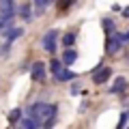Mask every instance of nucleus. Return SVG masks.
Here are the masks:
<instances>
[{
  "mask_svg": "<svg viewBox=\"0 0 129 129\" xmlns=\"http://www.w3.org/2000/svg\"><path fill=\"white\" fill-rule=\"evenodd\" d=\"M9 50H11V43H2V45H0V58L9 56Z\"/></svg>",
  "mask_w": 129,
  "mask_h": 129,
  "instance_id": "obj_18",
  "label": "nucleus"
},
{
  "mask_svg": "<svg viewBox=\"0 0 129 129\" xmlns=\"http://www.w3.org/2000/svg\"><path fill=\"white\" fill-rule=\"evenodd\" d=\"M125 90H127V80H125V78H116V82L110 86V92H112V95H116V92L120 95V92H125Z\"/></svg>",
  "mask_w": 129,
  "mask_h": 129,
  "instance_id": "obj_8",
  "label": "nucleus"
},
{
  "mask_svg": "<svg viewBox=\"0 0 129 129\" xmlns=\"http://www.w3.org/2000/svg\"><path fill=\"white\" fill-rule=\"evenodd\" d=\"M75 78H78V75H75L73 71H69L67 67H64V69L60 71L58 75H56V82H71V80H75Z\"/></svg>",
  "mask_w": 129,
  "mask_h": 129,
  "instance_id": "obj_11",
  "label": "nucleus"
},
{
  "mask_svg": "<svg viewBox=\"0 0 129 129\" xmlns=\"http://www.w3.org/2000/svg\"><path fill=\"white\" fill-rule=\"evenodd\" d=\"M62 69H64V67H62V60H56V58H54V60L50 62V71L54 73V78H56V75H58Z\"/></svg>",
  "mask_w": 129,
  "mask_h": 129,
  "instance_id": "obj_15",
  "label": "nucleus"
},
{
  "mask_svg": "<svg viewBox=\"0 0 129 129\" xmlns=\"http://www.w3.org/2000/svg\"><path fill=\"white\" fill-rule=\"evenodd\" d=\"M123 39H125V41H129V30H127V32L123 35Z\"/></svg>",
  "mask_w": 129,
  "mask_h": 129,
  "instance_id": "obj_21",
  "label": "nucleus"
},
{
  "mask_svg": "<svg viewBox=\"0 0 129 129\" xmlns=\"http://www.w3.org/2000/svg\"><path fill=\"white\" fill-rule=\"evenodd\" d=\"M2 9H15V2H11V0H2L0 2V11Z\"/></svg>",
  "mask_w": 129,
  "mask_h": 129,
  "instance_id": "obj_19",
  "label": "nucleus"
},
{
  "mask_svg": "<svg viewBox=\"0 0 129 129\" xmlns=\"http://www.w3.org/2000/svg\"><path fill=\"white\" fill-rule=\"evenodd\" d=\"M47 7H50V0H35V2H32V9H35V17L43 15Z\"/></svg>",
  "mask_w": 129,
  "mask_h": 129,
  "instance_id": "obj_9",
  "label": "nucleus"
},
{
  "mask_svg": "<svg viewBox=\"0 0 129 129\" xmlns=\"http://www.w3.org/2000/svg\"><path fill=\"white\" fill-rule=\"evenodd\" d=\"M123 17H127V19H129V7H127V9H123Z\"/></svg>",
  "mask_w": 129,
  "mask_h": 129,
  "instance_id": "obj_20",
  "label": "nucleus"
},
{
  "mask_svg": "<svg viewBox=\"0 0 129 129\" xmlns=\"http://www.w3.org/2000/svg\"><path fill=\"white\" fill-rule=\"evenodd\" d=\"M75 39H78V37H75V32H67V35L62 37V45L67 47V50H71V45L75 43Z\"/></svg>",
  "mask_w": 129,
  "mask_h": 129,
  "instance_id": "obj_14",
  "label": "nucleus"
},
{
  "mask_svg": "<svg viewBox=\"0 0 129 129\" xmlns=\"http://www.w3.org/2000/svg\"><path fill=\"white\" fill-rule=\"evenodd\" d=\"M123 43H125L123 35H120V32H116V35L108 37V41H106V52H108V54H116V52L123 47Z\"/></svg>",
  "mask_w": 129,
  "mask_h": 129,
  "instance_id": "obj_3",
  "label": "nucleus"
},
{
  "mask_svg": "<svg viewBox=\"0 0 129 129\" xmlns=\"http://www.w3.org/2000/svg\"><path fill=\"white\" fill-rule=\"evenodd\" d=\"M26 112H28L30 118H37L39 123H43V125H45L47 120H54L56 118V106H50V103H45V101L32 103Z\"/></svg>",
  "mask_w": 129,
  "mask_h": 129,
  "instance_id": "obj_1",
  "label": "nucleus"
},
{
  "mask_svg": "<svg viewBox=\"0 0 129 129\" xmlns=\"http://www.w3.org/2000/svg\"><path fill=\"white\" fill-rule=\"evenodd\" d=\"M19 17H22L24 22H30V19H32V7H30V2L19 5Z\"/></svg>",
  "mask_w": 129,
  "mask_h": 129,
  "instance_id": "obj_10",
  "label": "nucleus"
},
{
  "mask_svg": "<svg viewBox=\"0 0 129 129\" xmlns=\"http://www.w3.org/2000/svg\"><path fill=\"white\" fill-rule=\"evenodd\" d=\"M127 120H129V110H125L123 114H120V118H118V129H125Z\"/></svg>",
  "mask_w": 129,
  "mask_h": 129,
  "instance_id": "obj_17",
  "label": "nucleus"
},
{
  "mask_svg": "<svg viewBox=\"0 0 129 129\" xmlns=\"http://www.w3.org/2000/svg\"><path fill=\"white\" fill-rule=\"evenodd\" d=\"M101 26L106 28V32H108V37H112V35H116V28H114V22H112V19H103L101 22Z\"/></svg>",
  "mask_w": 129,
  "mask_h": 129,
  "instance_id": "obj_16",
  "label": "nucleus"
},
{
  "mask_svg": "<svg viewBox=\"0 0 129 129\" xmlns=\"http://www.w3.org/2000/svg\"><path fill=\"white\" fill-rule=\"evenodd\" d=\"M22 35H24V28H13V26H11L9 30H5V32H2V37L7 39V43H11V41H17V39L22 37Z\"/></svg>",
  "mask_w": 129,
  "mask_h": 129,
  "instance_id": "obj_6",
  "label": "nucleus"
},
{
  "mask_svg": "<svg viewBox=\"0 0 129 129\" xmlns=\"http://www.w3.org/2000/svg\"><path fill=\"white\" fill-rule=\"evenodd\" d=\"M110 75H112V69H110V67L99 64V67L92 71V82H95V84H106L108 80H110Z\"/></svg>",
  "mask_w": 129,
  "mask_h": 129,
  "instance_id": "obj_5",
  "label": "nucleus"
},
{
  "mask_svg": "<svg viewBox=\"0 0 129 129\" xmlns=\"http://www.w3.org/2000/svg\"><path fill=\"white\" fill-rule=\"evenodd\" d=\"M45 71H47V64L41 62V60H37V62H32V67H30V78L35 80V82H43V80H45Z\"/></svg>",
  "mask_w": 129,
  "mask_h": 129,
  "instance_id": "obj_4",
  "label": "nucleus"
},
{
  "mask_svg": "<svg viewBox=\"0 0 129 129\" xmlns=\"http://www.w3.org/2000/svg\"><path fill=\"white\" fill-rule=\"evenodd\" d=\"M56 41H58V30H47L41 39V45L47 54H54L56 52Z\"/></svg>",
  "mask_w": 129,
  "mask_h": 129,
  "instance_id": "obj_2",
  "label": "nucleus"
},
{
  "mask_svg": "<svg viewBox=\"0 0 129 129\" xmlns=\"http://www.w3.org/2000/svg\"><path fill=\"white\" fill-rule=\"evenodd\" d=\"M75 58H78V52H75V50H64V54H62V64H64V67H69V64L75 62Z\"/></svg>",
  "mask_w": 129,
  "mask_h": 129,
  "instance_id": "obj_12",
  "label": "nucleus"
},
{
  "mask_svg": "<svg viewBox=\"0 0 129 129\" xmlns=\"http://www.w3.org/2000/svg\"><path fill=\"white\" fill-rule=\"evenodd\" d=\"M43 123H39L37 118H30V116H26V118H22V123H19V129H41Z\"/></svg>",
  "mask_w": 129,
  "mask_h": 129,
  "instance_id": "obj_7",
  "label": "nucleus"
},
{
  "mask_svg": "<svg viewBox=\"0 0 129 129\" xmlns=\"http://www.w3.org/2000/svg\"><path fill=\"white\" fill-rule=\"evenodd\" d=\"M9 123L11 125H19L22 123V110H19V108H15V110L9 112Z\"/></svg>",
  "mask_w": 129,
  "mask_h": 129,
  "instance_id": "obj_13",
  "label": "nucleus"
}]
</instances>
